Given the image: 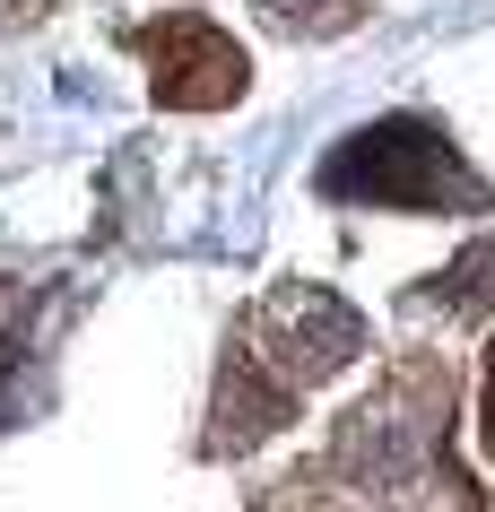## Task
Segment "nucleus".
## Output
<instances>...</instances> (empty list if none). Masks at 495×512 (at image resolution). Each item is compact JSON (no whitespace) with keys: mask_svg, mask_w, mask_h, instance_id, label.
Returning a JSON list of instances; mask_svg holds the SVG:
<instances>
[{"mask_svg":"<svg viewBox=\"0 0 495 512\" xmlns=\"http://www.w3.org/2000/svg\"><path fill=\"white\" fill-rule=\"evenodd\" d=\"M339 200H391V209H478V183H469L452 148H443L426 122H383V131L348 139L322 174Z\"/></svg>","mask_w":495,"mask_h":512,"instance_id":"1","label":"nucleus"},{"mask_svg":"<svg viewBox=\"0 0 495 512\" xmlns=\"http://www.w3.org/2000/svg\"><path fill=\"white\" fill-rule=\"evenodd\" d=\"M357 313L348 304H330L322 287H287L270 304V322H261V356H270L287 382H322L330 365H348L357 356Z\"/></svg>","mask_w":495,"mask_h":512,"instance_id":"2","label":"nucleus"},{"mask_svg":"<svg viewBox=\"0 0 495 512\" xmlns=\"http://www.w3.org/2000/svg\"><path fill=\"white\" fill-rule=\"evenodd\" d=\"M157 44V96L165 105H226L235 87H244V61H235V44H226L218 27H200V18H174V27L148 35Z\"/></svg>","mask_w":495,"mask_h":512,"instance_id":"3","label":"nucleus"},{"mask_svg":"<svg viewBox=\"0 0 495 512\" xmlns=\"http://www.w3.org/2000/svg\"><path fill=\"white\" fill-rule=\"evenodd\" d=\"M270 18L278 27H304V35H330V27L357 18V0H270Z\"/></svg>","mask_w":495,"mask_h":512,"instance_id":"4","label":"nucleus"}]
</instances>
